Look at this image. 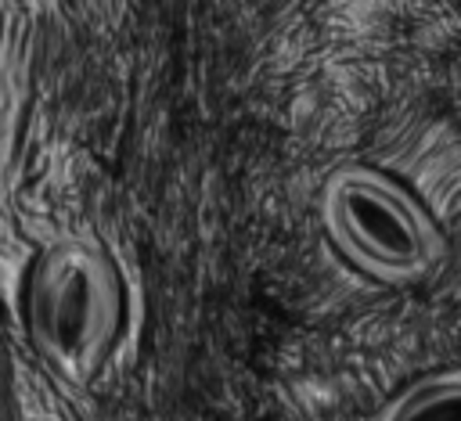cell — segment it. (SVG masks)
<instances>
[{
    "label": "cell",
    "instance_id": "obj_1",
    "mask_svg": "<svg viewBox=\"0 0 461 421\" xmlns=\"http://www.w3.org/2000/svg\"><path fill=\"white\" fill-rule=\"evenodd\" d=\"M22 320L32 349L68 381H90L122 320V288L108 255L83 237H58L36 252L25 291Z\"/></svg>",
    "mask_w": 461,
    "mask_h": 421
},
{
    "label": "cell",
    "instance_id": "obj_2",
    "mask_svg": "<svg viewBox=\"0 0 461 421\" xmlns=\"http://www.w3.org/2000/svg\"><path fill=\"white\" fill-rule=\"evenodd\" d=\"M321 219L335 248L385 284L418 281L439 255V237L425 209L367 166H342L328 176Z\"/></svg>",
    "mask_w": 461,
    "mask_h": 421
},
{
    "label": "cell",
    "instance_id": "obj_3",
    "mask_svg": "<svg viewBox=\"0 0 461 421\" xmlns=\"http://www.w3.org/2000/svg\"><path fill=\"white\" fill-rule=\"evenodd\" d=\"M378 421H461V371H436L396 392Z\"/></svg>",
    "mask_w": 461,
    "mask_h": 421
},
{
    "label": "cell",
    "instance_id": "obj_4",
    "mask_svg": "<svg viewBox=\"0 0 461 421\" xmlns=\"http://www.w3.org/2000/svg\"><path fill=\"white\" fill-rule=\"evenodd\" d=\"M32 4H36V7H54L58 0H32Z\"/></svg>",
    "mask_w": 461,
    "mask_h": 421
}]
</instances>
